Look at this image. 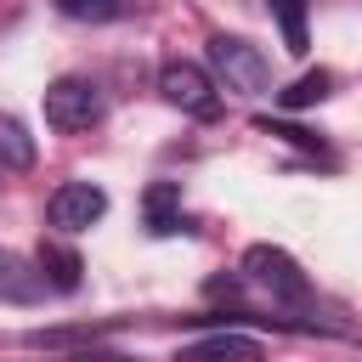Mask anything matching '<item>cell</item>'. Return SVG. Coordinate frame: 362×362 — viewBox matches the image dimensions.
<instances>
[{"label":"cell","mask_w":362,"mask_h":362,"mask_svg":"<svg viewBox=\"0 0 362 362\" xmlns=\"http://www.w3.org/2000/svg\"><path fill=\"white\" fill-rule=\"evenodd\" d=\"M243 283H255L272 305H294V311L311 305V277H305L300 260H294L288 249H277V243H255V249L243 255Z\"/></svg>","instance_id":"1"},{"label":"cell","mask_w":362,"mask_h":362,"mask_svg":"<svg viewBox=\"0 0 362 362\" xmlns=\"http://www.w3.org/2000/svg\"><path fill=\"white\" fill-rule=\"evenodd\" d=\"M209 79L221 90H238V96H272V62L260 57V45H249L238 34L209 40Z\"/></svg>","instance_id":"2"},{"label":"cell","mask_w":362,"mask_h":362,"mask_svg":"<svg viewBox=\"0 0 362 362\" xmlns=\"http://www.w3.org/2000/svg\"><path fill=\"white\" fill-rule=\"evenodd\" d=\"M107 119V96L96 79L85 74H62L45 85V124L62 130V136H79V130H96Z\"/></svg>","instance_id":"3"},{"label":"cell","mask_w":362,"mask_h":362,"mask_svg":"<svg viewBox=\"0 0 362 362\" xmlns=\"http://www.w3.org/2000/svg\"><path fill=\"white\" fill-rule=\"evenodd\" d=\"M158 90H164V102L181 107L187 119H221V85L209 79V68H198V62H187V57L164 62Z\"/></svg>","instance_id":"4"},{"label":"cell","mask_w":362,"mask_h":362,"mask_svg":"<svg viewBox=\"0 0 362 362\" xmlns=\"http://www.w3.org/2000/svg\"><path fill=\"white\" fill-rule=\"evenodd\" d=\"M107 215V192L96 187V181H62L51 198H45V221L57 226V232H85V226H96Z\"/></svg>","instance_id":"5"},{"label":"cell","mask_w":362,"mask_h":362,"mask_svg":"<svg viewBox=\"0 0 362 362\" xmlns=\"http://www.w3.org/2000/svg\"><path fill=\"white\" fill-rule=\"evenodd\" d=\"M181 362H266V345L238 328H215L192 345H181Z\"/></svg>","instance_id":"6"},{"label":"cell","mask_w":362,"mask_h":362,"mask_svg":"<svg viewBox=\"0 0 362 362\" xmlns=\"http://www.w3.org/2000/svg\"><path fill=\"white\" fill-rule=\"evenodd\" d=\"M0 300H6V305H34V300H45L40 266L23 260L17 249H0Z\"/></svg>","instance_id":"7"},{"label":"cell","mask_w":362,"mask_h":362,"mask_svg":"<svg viewBox=\"0 0 362 362\" xmlns=\"http://www.w3.org/2000/svg\"><path fill=\"white\" fill-rule=\"evenodd\" d=\"M34 266H40V277H45V288H57V294H74L79 288V272H85V260L68 249V243H40V255H34Z\"/></svg>","instance_id":"8"},{"label":"cell","mask_w":362,"mask_h":362,"mask_svg":"<svg viewBox=\"0 0 362 362\" xmlns=\"http://www.w3.org/2000/svg\"><path fill=\"white\" fill-rule=\"evenodd\" d=\"M141 215H147V232H181V187L175 181H153L141 192Z\"/></svg>","instance_id":"9"},{"label":"cell","mask_w":362,"mask_h":362,"mask_svg":"<svg viewBox=\"0 0 362 362\" xmlns=\"http://www.w3.org/2000/svg\"><path fill=\"white\" fill-rule=\"evenodd\" d=\"M107 328H119V322H74V328H34V334H23V345H28V351H62V345H90V339H102Z\"/></svg>","instance_id":"10"},{"label":"cell","mask_w":362,"mask_h":362,"mask_svg":"<svg viewBox=\"0 0 362 362\" xmlns=\"http://www.w3.org/2000/svg\"><path fill=\"white\" fill-rule=\"evenodd\" d=\"M28 164H34V136L11 113H0V175L6 170H28Z\"/></svg>","instance_id":"11"},{"label":"cell","mask_w":362,"mask_h":362,"mask_svg":"<svg viewBox=\"0 0 362 362\" xmlns=\"http://www.w3.org/2000/svg\"><path fill=\"white\" fill-rule=\"evenodd\" d=\"M266 6H272L277 28H283V51L305 57V45H311V34H305V0H266Z\"/></svg>","instance_id":"12"},{"label":"cell","mask_w":362,"mask_h":362,"mask_svg":"<svg viewBox=\"0 0 362 362\" xmlns=\"http://www.w3.org/2000/svg\"><path fill=\"white\" fill-rule=\"evenodd\" d=\"M57 11L74 17V23H113V17L130 11V0H57Z\"/></svg>","instance_id":"13"},{"label":"cell","mask_w":362,"mask_h":362,"mask_svg":"<svg viewBox=\"0 0 362 362\" xmlns=\"http://www.w3.org/2000/svg\"><path fill=\"white\" fill-rule=\"evenodd\" d=\"M328 85H334V74H328V68L300 74V79L283 90V107H311V102H322V96H328Z\"/></svg>","instance_id":"14"},{"label":"cell","mask_w":362,"mask_h":362,"mask_svg":"<svg viewBox=\"0 0 362 362\" xmlns=\"http://www.w3.org/2000/svg\"><path fill=\"white\" fill-rule=\"evenodd\" d=\"M266 136H283V141H294V147H305V153H322V136H311V130H300V124H277V119H255Z\"/></svg>","instance_id":"15"},{"label":"cell","mask_w":362,"mask_h":362,"mask_svg":"<svg viewBox=\"0 0 362 362\" xmlns=\"http://www.w3.org/2000/svg\"><path fill=\"white\" fill-rule=\"evenodd\" d=\"M68 362H124V356H102V351L90 356V351H85V356H68Z\"/></svg>","instance_id":"16"}]
</instances>
